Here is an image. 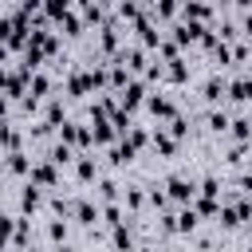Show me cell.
<instances>
[{
  "mask_svg": "<svg viewBox=\"0 0 252 252\" xmlns=\"http://www.w3.org/2000/svg\"><path fill=\"white\" fill-rule=\"evenodd\" d=\"M102 217H106V224H110V228H118V224H122V209H118V205H106V213H102Z\"/></svg>",
  "mask_w": 252,
  "mask_h": 252,
  "instance_id": "cb8c5ba5",
  "label": "cell"
},
{
  "mask_svg": "<svg viewBox=\"0 0 252 252\" xmlns=\"http://www.w3.org/2000/svg\"><path fill=\"white\" fill-rule=\"evenodd\" d=\"M228 94H232L236 102H248V98H252V79L244 75V79H236V83H228Z\"/></svg>",
  "mask_w": 252,
  "mask_h": 252,
  "instance_id": "277c9868",
  "label": "cell"
},
{
  "mask_svg": "<svg viewBox=\"0 0 252 252\" xmlns=\"http://www.w3.org/2000/svg\"><path fill=\"white\" fill-rule=\"evenodd\" d=\"M20 209H24V213L39 209V189H35V185H28V189H24V197H20Z\"/></svg>",
  "mask_w": 252,
  "mask_h": 252,
  "instance_id": "9c48e42d",
  "label": "cell"
},
{
  "mask_svg": "<svg viewBox=\"0 0 252 252\" xmlns=\"http://www.w3.org/2000/svg\"><path fill=\"white\" fill-rule=\"evenodd\" d=\"M217 209H220V205H217V201H205V197H201V201H197V209H193V213H197V217H217Z\"/></svg>",
  "mask_w": 252,
  "mask_h": 252,
  "instance_id": "44dd1931",
  "label": "cell"
},
{
  "mask_svg": "<svg viewBox=\"0 0 252 252\" xmlns=\"http://www.w3.org/2000/svg\"><path fill=\"white\" fill-rule=\"evenodd\" d=\"M224 91H228L224 75H209V79H205V98H209V102H217V98H220Z\"/></svg>",
  "mask_w": 252,
  "mask_h": 252,
  "instance_id": "3957f363",
  "label": "cell"
},
{
  "mask_svg": "<svg viewBox=\"0 0 252 252\" xmlns=\"http://www.w3.org/2000/svg\"><path fill=\"white\" fill-rule=\"evenodd\" d=\"M43 91H47V75H43V71H35V75H32V98H39Z\"/></svg>",
  "mask_w": 252,
  "mask_h": 252,
  "instance_id": "ffe728a7",
  "label": "cell"
},
{
  "mask_svg": "<svg viewBox=\"0 0 252 252\" xmlns=\"http://www.w3.org/2000/svg\"><path fill=\"white\" fill-rule=\"evenodd\" d=\"M75 173H79V181H94V173H98V165H94V158H79V165H75Z\"/></svg>",
  "mask_w": 252,
  "mask_h": 252,
  "instance_id": "ba28073f",
  "label": "cell"
},
{
  "mask_svg": "<svg viewBox=\"0 0 252 252\" xmlns=\"http://www.w3.org/2000/svg\"><path fill=\"white\" fill-rule=\"evenodd\" d=\"M150 12H154V16H161V20H169V16H177L181 8H177V4H169V0H161V4H154Z\"/></svg>",
  "mask_w": 252,
  "mask_h": 252,
  "instance_id": "2e32d148",
  "label": "cell"
},
{
  "mask_svg": "<svg viewBox=\"0 0 252 252\" xmlns=\"http://www.w3.org/2000/svg\"><path fill=\"white\" fill-rule=\"evenodd\" d=\"M130 158H134V150H130V146H126V142H122V146H114V150H110V161H114V165H126V161H130Z\"/></svg>",
  "mask_w": 252,
  "mask_h": 252,
  "instance_id": "4fadbf2b",
  "label": "cell"
},
{
  "mask_svg": "<svg viewBox=\"0 0 252 252\" xmlns=\"http://www.w3.org/2000/svg\"><path fill=\"white\" fill-rule=\"evenodd\" d=\"M228 126H232V134H236L240 142H252V122H248V118H236V122H228Z\"/></svg>",
  "mask_w": 252,
  "mask_h": 252,
  "instance_id": "8fae6325",
  "label": "cell"
},
{
  "mask_svg": "<svg viewBox=\"0 0 252 252\" xmlns=\"http://www.w3.org/2000/svg\"><path fill=\"white\" fill-rule=\"evenodd\" d=\"M63 122V106L59 102H47V126H59Z\"/></svg>",
  "mask_w": 252,
  "mask_h": 252,
  "instance_id": "7402d4cb",
  "label": "cell"
},
{
  "mask_svg": "<svg viewBox=\"0 0 252 252\" xmlns=\"http://www.w3.org/2000/svg\"><path fill=\"white\" fill-rule=\"evenodd\" d=\"M240 193H252V173H244V177H240Z\"/></svg>",
  "mask_w": 252,
  "mask_h": 252,
  "instance_id": "f1b7e54d",
  "label": "cell"
},
{
  "mask_svg": "<svg viewBox=\"0 0 252 252\" xmlns=\"http://www.w3.org/2000/svg\"><path fill=\"white\" fill-rule=\"evenodd\" d=\"M59 252H75V248H67V244H63V248H59Z\"/></svg>",
  "mask_w": 252,
  "mask_h": 252,
  "instance_id": "4dcf8cb0",
  "label": "cell"
},
{
  "mask_svg": "<svg viewBox=\"0 0 252 252\" xmlns=\"http://www.w3.org/2000/svg\"><path fill=\"white\" fill-rule=\"evenodd\" d=\"M165 201H169V197H165V193H158V189H154V193H150V205H154V209H165Z\"/></svg>",
  "mask_w": 252,
  "mask_h": 252,
  "instance_id": "83f0119b",
  "label": "cell"
},
{
  "mask_svg": "<svg viewBox=\"0 0 252 252\" xmlns=\"http://www.w3.org/2000/svg\"><path fill=\"white\" fill-rule=\"evenodd\" d=\"M150 110H154L158 118H173V98H165V94H154V98H150Z\"/></svg>",
  "mask_w": 252,
  "mask_h": 252,
  "instance_id": "5b68a950",
  "label": "cell"
},
{
  "mask_svg": "<svg viewBox=\"0 0 252 252\" xmlns=\"http://www.w3.org/2000/svg\"><path fill=\"white\" fill-rule=\"evenodd\" d=\"M165 189H169V197H173V201H193V197H197V185H193L189 177H169V185H165Z\"/></svg>",
  "mask_w": 252,
  "mask_h": 252,
  "instance_id": "6da1fadb",
  "label": "cell"
},
{
  "mask_svg": "<svg viewBox=\"0 0 252 252\" xmlns=\"http://www.w3.org/2000/svg\"><path fill=\"white\" fill-rule=\"evenodd\" d=\"M126 205L130 209H142V189H126Z\"/></svg>",
  "mask_w": 252,
  "mask_h": 252,
  "instance_id": "4316f807",
  "label": "cell"
},
{
  "mask_svg": "<svg viewBox=\"0 0 252 252\" xmlns=\"http://www.w3.org/2000/svg\"><path fill=\"white\" fill-rule=\"evenodd\" d=\"M75 217H79L83 224H94V220H98V205H91V201H79V205H75Z\"/></svg>",
  "mask_w": 252,
  "mask_h": 252,
  "instance_id": "52a82bcc",
  "label": "cell"
},
{
  "mask_svg": "<svg viewBox=\"0 0 252 252\" xmlns=\"http://www.w3.org/2000/svg\"><path fill=\"white\" fill-rule=\"evenodd\" d=\"M8 169H12V173H28V158H24L20 150H16V154H8Z\"/></svg>",
  "mask_w": 252,
  "mask_h": 252,
  "instance_id": "ac0fdd59",
  "label": "cell"
},
{
  "mask_svg": "<svg viewBox=\"0 0 252 252\" xmlns=\"http://www.w3.org/2000/svg\"><path fill=\"white\" fill-rule=\"evenodd\" d=\"M110 240H114V248H118V252H130V232H126L122 224L114 228V236H110Z\"/></svg>",
  "mask_w": 252,
  "mask_h": 252,
  "instance_id": "d6986e66",
  "label": "cell"
},
{
  "mask_svg": "<svg viewBox=\"0 0 252 252\" xmlns=\"http://www.w3.org/2000/svg\"><path fill=\"white\" fill-rule=\"evenodd\" d=\"M0 146H4L8 154H16V146H20V134H16L12 126H0Z\"/></svg>",
  "mask_w": 252,
  "mask_h": 252,
  "instance_id": "30bf717a",
  "label": "cell"
},
{
  "mask_svg": "<svg viewBox=\"0 0 252 252\" xmlns=\"http://www.w3.org/2000/svg\"><path fill=\"white\" fill-rule=\"evenodd\" d=\"M244 32H248V35H252V8H248V12H244Z\"/></svg>",
  "mask_w": 252,
  "mask_h": 252,
  "instance_id": "f546056e",
  "label": "cell"
},
{
  "mask_svg": "<svg viewBox=\"0 0 252 252\" xmlns=\"http://www.w3.org/2000/svg\"><path fill=\"white\" fill-rule=\"evenodd\" d=\"M244 252H252V248H244Z\"/></svg>",
  "mask_w": 252,
  "mask_h": 252,
  "instance_id": "1f68e13d",
  "label": "cell"
},
{
  "mask_svg": "<svg viewBox=\"0 0 252 252\" xmlns=\"http://www.w3.org/2000/svg\"><path fill=\"white\" fill-rule=\"evenodd\" d=\"M32 185H35V189H51V185H55V165H51V161L32 165Z\"/></svg>",
  "mask_w": 252,
  "mask_h": 252,
  "instance_id": "7a4b0ae2",
  "label": "cell"
},
{
  "mask_svg": "<svg viewBox=\"0 0 252 252\" xmlns=\"http://www.w3.org/2000/svg\"><path fill=\"white\" fill-rule=\"evenodd\" d=\"M98 197H102V201H114V197H118V185H114V181H98Z\"/></svg>",
  "mask_w": 252,
  "mask_h": 252,
  "instance_id": "603a6c76",
  "label": "cell"
},
{
  "mask_svg": "<svg viewBox=\"0 0 252 252\" xmlns=\"http://www.w3.org/2000/svg\"><path fill=\"white\" fill-rule=\"evenodd\" d=\"M47 236H51V240H67V224H63V220H51Z\"/></svg>",
  "mask_w": 252,
  "mask_h": 252,
  "instance_id": "d4e9b609",
  "label": "cell"
},
{
  "mask_svg": "<svg viewBox=\"0 0 252 252\" xmlns=\"http://www.w3.org/2000/svg\"><path fill=\"white\" fill-rule=\"evenodd\" d=\"M217 193H220V181H217V177H205V181H201V197H205V201H217Z\"/></svg>",
  "mask_w": 252,
  "mask_h": 252,
  "instance_id": "5bb4252c",
  "label": "cell"
},
{
  "mask_svg": "<svg viewBox=\"0 0 252 252\" xmlns=\"http://www.w3.org/2000/svg\"><path fill=\"white\" fill-rule=\"evenodd\" d=\"M67 161H71V146H63V142H59V146L51 150V165H67Z\"/></svg>",
  "mask_w": 252,
  "mask_h": 252,
  "instance_id": "e0dca14e",
  "label": "cell"
},
{
  "mask_svg": "<svg viewBox=\"0 0 252 252\" xmlns=\"http://www.w3.org/2000/svg\"><path fill=\"white\" fill-rule=\"evenodd\" d=\"M177 228H181V232H193V228H197V213H193V205L177 217Z\"/></svg>",
  "mask_w": 252,
  "mask_h": 252,
  "instance_id": "9a60e30c",
  "label": "cell"
},
{
  "mask_svg": "<svg viewBox=\"0 0 252 252\" xmlns=\"http://www.w3.org/2000/svg\"><path fill=\"white\" fill-rule=\"evenodd\" d=\"M12 228H16V224H12V220H8L4 213H0V248L8 244V236H12Z\"/></svg>",
  "mask_w": 252,
  "mask_h": 252,
  "instance_id": "484cf974",
  "label": "cell"
},
{
  "mask_svg": "<svg viewBox=\"0 0 252 252\" xmlns=\"http://www.w3.org/2000/svg\"><path fill=\"white\" fill-rule=\"evenodd\" d=\"M209 130L224 134V130H228V114H224V110H213V114H209Z\"/></svg>",
  "mask_w": 252,
  "mask_h": 252,
  "instance_id": "7c38bea8",
  "label": "cell"
},
{
  "mask_svg": "<svg viewBox=\"0 0 252 252\" xmlns=\"http://www.w3.org/2000/svg\"><path fill=\"white\" fill-rule=\"evenodd\" d=\"M154 150H161L165 158H173V154H177V142H173L165 130H158V134H154Z\"/></svg>",
  "mask_w": 252,
  "mask_h": 252,
  "instance_id": "8992f818",
  "label": "cell"
}]
</instances>
